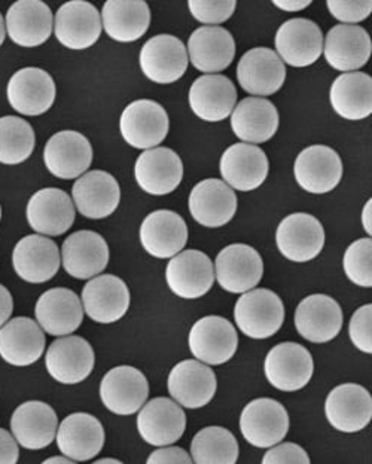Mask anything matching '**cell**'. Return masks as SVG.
Segmentation results:
<instances>
[{
	"mask_svg": "<svg viewBox=\"0 0 372 464\" xmlns=\"http://www.w3.org/2000/svg\"><path fill=\"white\" fill-rule=\"evenodd\" d=\"M231 129L244 143H265L278 131V109L269 100L246 97L232 111Z\"/></svg>",
	"mask_w": 372,
	"mask_h": 464,
	"instance_id": "cell-39",
	"label": "cell"
},
{
	"mask_svg": "<svg viewBox=\"0 0 372 464\" xmlns=\"http://www.w3.org/2000/svg\"><path fill=\"white\" fill-rule=\"evenodd\" d=\"M93 464H124L122 461L116 460V459H102V460L94 461Z\"/></svg>",
	"mask_w": 372,
	"mask_h": 464,
	"instance_id": "cell-56",
	"label": "cell"
},
{
	"mask_svg": "<svg viewBox=\"0 0 372 464\" xmlns=\"http://www.w3.org/2000/svg\"><path fill=\"white\" fill-rule=\"evenodd\" d=\"M14 301L13 295L4 285H0V328L8 322L13 314Z\"/></svg>",
	"mask_w": 372,
	"mask_h": 464,
	"instance_id": "cell-51",
	"label": "cell"
},
{
	"mask_svg": "<svg viewBox=\"0 0 372 464\" xmlns=\"http://www.w3.org/2000/svg\"><path fill=\"white\" fill-rule=\"evenodd\" d=\"M328 421L337 430L355 433L371 423L372 399L368 390L359 384H341L328 394L325 402Z\"/></svg>",
	"mask_w": 372,
	"mask_h": 464,
	"instance_id": "cell-22",
	"label": "cell"
},
{
	"mask_svg": "<svg viewBox=\"0 0 372 464\" xmlns=\"http://www.w3.org/2000/svg\"><path fill=\"white\" fill-rule=\"evenodd\" d=\"M102 27L116 42H134L148 32L151 11L143 0H108L102 9Z\"/></svg>",
	"mask_w": 372,
	"mask_h": 464,
	"instance_id": "cell-40",
	"label": "cell"
},
{
	"mask_svg": "<svg viewBox=\"0 0 372 464\" xmlns=\"http://www.w3.org/2000/svg\"><path fill=\"white\" fill-rule=\"evenodd\" d=\"M74 216L73 201L58 188H44L27 204L30 228L44 237L63 236L73 225Z\"/></svg>",
	"mask_w": 372,
	"mask_h": 464,
	"instance_id": "cell-29",
	"label": "cell"
},
{
	"mask_svg": "<svg viewBox=\"0 0 372 464\" xmlns=\"http://www.w3.org/2000/svg\"><path fill=\"white\" fill-rule=\"evenodd\" d=\"M42 464H76L74 461L69 460L66 457H51L48 460L44 461Z\"/></svg>",
	"mask_w": 372,
	"mask_h": 464,
	"instance_id": "cell-54",
	"label": "cell"
},
{
	"mask_svg": "<svg viewBox=\"0 0 372 464\" xmlns=\"http://www.w3.org/2000/svg\"><path fill=\"white\" fill-rule=\"evenodd\" d=\"M83 308L97 324H115L130 308V290L124 280L103 274L93 278L83 290Z\"/></svg>",
	"mask_w": 372,
	"mask_h": 464,
	"instance_id": "cell-21",
	"label": "cell"
},
{
	"mask_svg": "<svg viewBox=\"0 0 372 464\" xmlns=\"http://www.w3.org/2000/svg\"><path fill=\"white\" fill-rule=\"evenodd\" d=\"M220 176L237 191H255L269 176V158L259 146L236 143L220 157Z\"/></svg>",
	"mask_w": 372,
	"mask_h": 464,
	"instance_id": "cell-23",
	"label": "cell"
},
{
	"mask_svg": "<svg viewBox=\"0 0 372 464\" xmlns=\"http://www.w3.org/2000/svg\"><path fill=\"white\" fill-rule=\"evenodd\" d=\"M273 5L281 11H286V13H298V11H302L307 6H310L311 0H286V2L274 0Z\"/></svg>",
	"mask_w": 372,
	"mask_h": 464,
	"instance_id": "cell-52",
	"label": "cell"
},
{
	"mask_svg": "<svg viewBox=\"0 0 372 464\" xmlns=\"http://www.w3.org/2000/svg\"><path fill=\"white\" fill-rule=\"evenodd\" d=\"M190 212L206 228H220L236 216V192L220 179H206L191 191Z\"/></svg>",
	"mask_w": 372,
	"mask_h": 464,
	"instance_id": "cell-30",
	"label": "cell"
},
{
	"mask_svg": "<svg viewBox=\"0 0 372 464\" xmlns=\"http://www.w3.org/2000/svg\"><path fill=\"white\" fill-rule=\"evenodd\" d=\"M182 216L171 210L149 213L141 227V243L151 256L169 259L182 252L188 241Z\"/></svg>",
	"mask_w": 372,
	"mask_h": 464,
	"instance_id": "cell-34",
	"label": "cell"
},
{
	"mask_svg": "<svg viewBox=\"0 0 372 464\" xmlns=\"http://www.w3.org/2000/svg\"><path fill=\"white\" fill-rule=\"evenodd\" d=\"M166 280L170 290L179 298L199 299L213 286L215 268L206 253L183 250L169 262Z\"/></svg>",
	"mask_w": 372,
	"mask_h": 464,
	"instance_id": "cell-12",
	"label": "cell"
},
{
	"mask_svg": "<svg viewBox=\"0 0 372 464\" xmlns=\"http://www.w3.org/2000/svg\"><path fill=\"white\" fill-rule=\"evenodd\" d=\"M190 62L197 71L215 75L231 66L236 57V41L220 25H203L191 34L188 41Z\"/></svg>",
	"mask_w": 372,
	"mask_h": 464,
	"instance_id": "cell-33",
	"label": "cell"
},
{
	"mask_svg": "<svg viewBox=\"0 0 372 464\" xmlns=\"http://www.w3.org/2000/svg\"><path fill=\"white\" fill-rule=\"evenodd\" d=\"M216 375L213 369L199 361H183L171 369L169 393L178 405L197 410L211 402L215 396Z\"/></svg>",
	"mask_w": 372,
	"mask_h": 464,
	"instance_id": "cell-25",
	"label": "cell"
},
{
	"mask_svg": "<svg viewBox=\"0 0 372 464\" xmlns=\"http://www.w3.org/2000/svg\"><path fill=\"white\" fill-rule=\"evenodd\" d=\"M139 63L146 78L152 82L167 85L185 75L190 60L181 39L173 34H157L142 48Z\"/></svg>",
	"mask_w": 372,
	"mask_h": 464,
	"instance_id": "cell-7",
	"label": "cell"
},
{
	"mask_svg": "<svg viewBox=\"0 0 372 464\" xmlns=\"http://www.w3.org/2000/svg\"><path fill=\"white\" fill-rule=\"evenodd\" d=\"M60 250L51 238L27 236L18 241L13 253V266L24 282L41 285L50 282L60 270Z\"/></svg>",
	"mask_w": 372,
	"mask_h": 464,
	"instance_id": "cell-31",
	"label": "cell"
},
{
	"mask_svg": "<svg viewBox=\"0 0 372 464\" xmlns=\"http://www.w3.org/2000/svg\"><path fill=\"white\" fill-rule=\"evenodd\" d=\"M327 5L332 17L348 25H356L368 18L372 11L371 0H328Z\"/></svg>",
	"mask_w": 372,
	"mask_h": 464,
	"instance_id": "cell-46",
	"label": "cell"
},
{
	"mask_svg": "<svg viewBox=\"0 0 372 464\" xmlns=\"http://www.w3.org/2000/svg\"><path fill=\"white\" fill-rule=\"evenodd\" d=\"M45 334L29 317H15L0 328V357L9 365H34L45 352Z\"/></svg>",
	"mask_w": 372,
	"mask_h": 464,
	"instance_id": "cell-36",
	"label": "cell"
},
{
	"mask_svg": "<svg viewBox=\"0 0 372 464\" xmlns=\"http://www.w3.org/2000/svg\"><path fill=\"white\" fill-rule=\"evenodd\" d=\"M188 344L197 361L211 366L223 365L236 354L239 335L231 322L220 315H207L195 322Z\"/></svg>",
	"mask_w": 372,
	"mask_h": 464,
	"instance_id": "cell-5",
	"label": "cell"
},
{
	"mask_svg": "<svg viewBox=\"0 0 372 464\" xmlns=\"http://www.w3.org/2000/svg\"><path fill=\"white\" fill-rule=\"evenodd\" d=\"M332 108L341 118L360 121L372 112V79L362 72L343 73L335 79L329 92Z\"/></svg>",
	"mask_w": 372,
	"mask_h": 464,
	"instance_id": "cell-41",
	"label": "cell"
},
{
	"mask_svg": "<svg viewBox=\"0 0 372 464\" xmlns=\"http://www.w3.org/2000/svg\"><path fill=\"white\" fill-rule=\"evenodd\" d=\"M121 134L136 150H153L169 134V115L153 100H136L124 109L120 121Z\"/></svg>",
	"mask_w": 372,
	"mask_h": 464,
	"instance_id": "cell-4",
	"label": "cell"
},
{
	"mask_svg": "<svg viewBox=\"0 0 372 464\" xmlns=\"http://www.w3.org/2000/svg\"><path fill=\"white\" fill-rule=\"evenodd\" d=\"M94 350L81 336L58 338L50 345L45 356L48 372L62 384H78L87 380L94 369Z\"/></svg>",
	"mask_w": 372,
	"mask_h": 464,
	"instance_id": "cell-16",
	"label": "cell"
},
{
	"mask_svg": "<svg viewBox=\"0 0 372 464\" xmlns=\"http://www.w3.org/2000/svg\"><path fill=\"white\" fill-rule=\"evenodd\" d=\"M72 197L81 215L88 219H104L120 206V183L108 171H88L74 182Z\"/></svg>",
	"mask_w": 372,
	"mask_h": 464,
	"instance_id": "cell-24",
	"label": "cell"
},
{
	"mask_svg": "<svg viewBox=\"0 0 372 464\" xmlns=\"http://www.w3.org/2000/svg\"><path fill=\"white\" fill-rule=\"evenodd\" d=\"M265 377L281 392H298L310 382L315 362L310 352L297 343H281L265 357Z\"/></svg>",
	"mask_w": 372,
	"mask_h": 464,
	"instance_id": "cell-3",
	"label": "cell"
},
{
	"mask_svg": "<svg viewBox=\"0 0 372 464\" xmlns=\"http://www.w3.org/2000/svg\"><path fill=\"white\" fill-rule=\"evenodd\" d=\"M281 255L292 262H310L325 246V229L315 216L294 213L286 216L276 232Z\"/></svg>",
	"mask_w": 372,
	"mask_h": 464,
	"instance_id": "cell-11",
	"label": "cell"
},
{
	"mask_svg": "<svg viewBox=\"0 0 372 464\" xmlns=\"http://www.w3.org/2000/svg\"><path fill=\"white\" fill-rule=\"evenodd\" d=\"M58 417L48 403L30 401L14 411L11 430L14 440L25 450H44L55 440Z\"/></svg>",
	"mask_w": 372,
	"mask_h": 464,
	"instance_id": "cell-37",
	"label": "cell"
},
{
	"mask_svg": "<svg viewBox=\"0 0 372 464\" xmlns=\"http://www.w3.org/2000/svg\"><path fill=\"white\" fill-rule=\"evenodd\" d=\"M146 464H194L183 448L162 447L148 457Z\"/></svg>",
	"mask_w": 372,
	"mask_h": 464,
	"instance_id": "cell-49",
	"label": "cell"
},
{
	"mask_svg": "<svg viewBox=\"0 0 372 464\" xmlns=\"http://www.w3.org/2000/svg\"><path fill=\"white\" fill-rule=\"evenodd\" d=\"M188 8L195 20L203 23V24H220L232 17L236 13V0H190Z\"/></svg>",
	"mask_w": 372,
	"mask_h": 464,
	"instance_id": "cell-45",
	"label": "cell"
},
{
	"mask_svg": "<svg viewBox=\"0 0 372 464\" xmlns=\"http://www.w3.org/2000/svg\"><path fill=\"white\" fill-rule=\"evenodd\" d=\"M18 451L17 440L5 429H0V464H17Z\"/></svg>",
	"mask_w": 372,
	"mask_h": 464,
	"instance_id": "cell-50",
	"label": "cell"
},
{
	"mask_svg": "<svg viewBox=\"0 0 372 464\" xmlns=\"http://www.w3.org/2000/svg\"><path fill=\"white\" fill-rule=\"evenodd\" d=\"M215 276L223 290L230 294H246L262 280L264 262L252 246L230 245L216 256Z\"/></svg>",
	"mask_w": 372,
	"mask_h": 464,
	"instance_id": "cell-6",
	"label": "cell"
},
{
	"mask_svg": "<svg viewBox=\"0 0 372 464\" xmlns=\"http://www.w3.org/2000/svg\"><path fill=\"white\" fill-rule=\"evenodd\" d=\"M54 17L41 0H18L8 9L5 29L11 41L23 48H36L50 39Z\"/></svg>",
	"mask_w": 372,
	"mask_h": 464,
	"instance_id": "cell-20",
	"label": "cell"
},
{
	"mask_svg": "<svg viewBox=\"0 0 372 464\" xmlns=\"http://www.w3.org/2000/svg\"><path fill=\"white\" fill-rule=\"evenodd\" d=\"M34 314L42 331L53 336H66L83 324V308L73 290L55 287L37 299Z\"/></svg>",
	"mask_w": 372,
	"mask_h": 464,
	"instance_id": "cell-28",
	"label": "cell"
},
{
	"mask_svg": "<svg viewBox=\"0 0 372 464\" xmlns=\"http://www.w3.org/2000/svg\"><path fill=\"white\" fill-rule=\"evenodd\" d=\"M0 219H2V208H0Z\"/></svg>",
	"mask_w": 372,
	"mask_h": 464,
	"instance_id": "cell-57",
	"label": "cell"
},
{
	"mask_svg": "<svg viewBox=\"0 0 372 464\" xmlns=\"http://www.w3.org/2000/svg\"><path fill=\"white\" fill-rule=\"evenodd\" d=\"M371 210H372V201L368 199L367 204H365L364 213H362V224H364L365 231L368 232V236H371Z\"/></svg>",
	"mask_w": 372,
	"mask_h": 464,
	"instance_id": "cell-53",
	"label": "cell"
},
{
	"mask_svg": "<svg viewBox=\"0 0 372 464\" xmlns=\"http://www.w3.org/2000/svg\"><path fill=\"white\" fill-rule=\"evenodd\" d=\"M239 442L231 431L223 427H204L191 444V460L194 464H236Z\"/></svg>",
	"mask_w": 372,
	"mask_h": 464,
	"instance_id": "cell-42",
	"label": "cell"
},
{
	"mask_svg": "<svg viewBox=\"0 0 372 464\" xmlns=\"http://www.w3.org/2000/svg\"><path fill=\"white\" fill-rule=\"evenodd\" d=\"M294 174L304 191L327 194L341 182L343 161L329 146H308L295 160Z\"/></svg>",
	"mask_w": 372,
	"mask_h": 464,
	"instance_id": "cell-14",
	"label": "cell"
},
{
	"mask_svg": "<svg viewBox=\"0 0 372 464\" xmlns=\"http://www.w3.org/2000/svg\"><path fill=\"white\" fill-rule=\"evenodd\" d=\"M148 396V380L132 366L111 369L100 384L102 402L116 415L136 414L145 405Z\"/></svg>",
	"mask_w": 372,
	"mask_h": 464,
	"instance_id": "cell-17",
	"label": "cell"
},
{
	"mask_svg": "<svg viewBox=\"0 0 372 464\" xmlns=\"http://www.w3.org/2000/svg\"><path fill=\"white\" fill-rule=\"evenodd\" d=\"M237 78L249 94L271 96L285 83V63L281 62L276 51L258 46L244 53L237 66Z\"/></svg>",
	"mask_w": 372,
	"mask_h": 464,
	"instance_id": "cell-19",
	"label": "cell"
},
{
	"mask_svg": "<svg viewBox=\"0 0 372 464\" xmlns=\"http://www.w3.org/2000/svg\"><path fill=\"white\" fill-rule=\"evenodd\" d=\"M262 464H311L304 448L292 442L274 445L265 452Z\"/></svg>",
	"mask_w": 372,
	"mask_h": 464,
	"instance_id": "cell-48",
	"label": "cell"
},
{
	"mask_svg": "<svg viewBox=\"0 0 372 464\" xmlns=\"http://www.w3.org/2000/svg\"><path fill=\"white\" fill-rule=\"evenodd\" d=\"M34 127L18 116L0 118V164L18 166L34 154Z\"/></svg>",
	"mask_w": 372,
	"mask_h": 464,
	"instance_id": "cell-43",
	"label": "cell"
},
{
	"mask_svg": "<svg viewBox=\"0 0 372 464\" xmlns=\"http://www.w3.org/2000/svg\"><path fill=\"white\" fill-rule=\"evenodd\" d=\"M372 44L368 32L360 25L338 24L328 32L323 53L335 71H357L371 57Z\"/></svg>",
	"mask_w": 372,
	"mask_h": 464,
	"instance_id": "cell-35",
	"label": "cell"
},
{
	"mask_svg": "<svg viewBox=\"0 0 372 464\" xmlns=\"http://www.w3.org/2000/svg\"><path fill=\"white\" fill-rule=\"evenodd\" d=\"M44 161L55 178L63 180L81 178L92 166V143L87 137L73 130L58 131L46 141Z\"/></svg>",
	"mask_w": 372,
	"mask_h": 464,
	"instance_id": "cell-9",
	"label": "cell"
},
{
	"mask_svg": "<svg viewBox=\"0 0 372 464\" xmlns=\"http://www.w3.org/2000/svg\"><path fill=\"white\" fill-rule=\"evenodd\" d=\"M5 38H6V29H5L4 17H2V14H0V46L4 44Z\"/></svg>",
	"mask_w": 372,
	"mask_h": 464,
	"instance_id": "cell-55",
	"label": "cell"
},
{
	"mask_svg": "<svg viewBox=\"0 0 372 464\" xmlns=\"http://www.w3.org/2000/svg\"><path fill=\"white\" fill-rule=\"evenodd\" d=\"M54 79L39 67H24L9 79L6 96L14 111L21 115L39 116L48 112L54 104Z\"/></svg>",
	"mask_w": 372,
	"mask_h": 464,
	"instance_id": "cell-10",
	"label": "cell"
},
{
	"mask_svg": "<svg viewBox=\"0 0 372 464\" xmlns=\"http://www.w3.org/2000/svg\"><path fill=\"white\" fill-rule=\"evenodd\" d=\"M57 445L72 461H88L103 450L104 429L94 415L76 412L63 420L57 430Z\"/></svg>",
	"mask_w": 372,
	"mask_h": 464,
	"instance_id": "cell-27",
	"label": "cell"
},
{
	"mask_svg": "<svg viewBox=\"0 0 372 464\" xmlns=\"http://www.w3.org/2000/svg\"><path fill=\"white\" fill-rule=\"evenodd\" d=\"M371 326H372V305H364L359 310L355 311L350 320V340L360 352L372 353V340H371Z\"/></svg>",
	"mask_w": 372,
	"mask_h": 464,
	"instance_id": "cell-47",
	"label": "cell"
},
{
	"mask_svg": "<svg viewBox=\"0 0 372 464\" xmlns=\"http://www.w3.org/2000/svg\"><path fill=\"white\" fill-rule=\"evenodd\" d=\"M344 314L339 304L328 295H310L295 311V328L304 340L325 344L338 336Z\"/></svg>",
	"mask_w": 372,
	"mask_h": 464,
	"instance_id": "cell-8",
	"label": "cell"
},
{
	"mask_svg": "<svg viewBox=\"0 0 372 464\" xmlns=\"http://www.w3.org/2000/svg\"><path fill=\"white\" fill-rule=\"evenodd\" d=\"M276 50L281 62L292 67L315 64L323 53L322 30L315 21L294 18L279 27Z\"/></svg>",
	"mask_w": 372,
	"mask_h": 464,
	"instance_id": "cell-18",
	"label": "cell"
},
{
	"mask_svg": "<svg viewBox=\"0 0 372 464\" xmlns=\"http://www.w3.org/2000/svg\"><path fill=\"white\" fill-rule=\"evenodd\" d=\"M234 319L244 335L253 340H265L280 331L285 322V305L271 290H249L237 301Z\"/></svg>",
	"mask_w": 372,
	"mask_h": 464,
	"instance_id": "cell-1",
	"label": "cell"
},
{
	"mask_svg": "<svg viewBox=\"0 0 372 464\" xmlns=\"http://www.w3.org/2000/svg\"><path fill=\"white\" fill-rule=\"evenodd\" d=\"M186 415L182 406L169 398H155L142 406L137 430L146 444L170 447L185 433Z\"/></svg>",
	"mask_w": 372,
	"mask_h": 464,
	"instance_id": "cell-13",
	"label": "cell"
},
{
	"mask_svg": "<svg viewBox=\"0 0 372 464\" xmlns=\"http://www.w3.org/2000/svg\"><path fill=\"white\" fill-rule=\"evenodd\" d=\"M244 440L257 448L280 444L289 430V415L285 406L269 398L255 399L244 406L240 417Z\"/></svg>",
	"mask_w": 372,
	"mask_h": 464,
	"instance_id": "cell-2",
	"label": "cell"
},
{
	"mask_svg": "<svg viewBox=\"0 0 372 464\" xmlns=\"http://www.w3.org/2000/svg\"><path fill=\"white\" fill-rule=\"evenodd\" d=\"M109 246L94 231L73 232L62 247V264L72 277L88 280L103 273L108 266Z\"/></svg>",
	"mask_w": 372,
	"mask_h": 464,
	"instance_id": "cell-26",
	"label": "cell"
},
{
	"mask_svg": "<svg viewBox=\"0 0 372 464\" xmlns=\"http://www.w3.org/2000/svg\"><path fill=\"white\" fill-rule=\"evenodd\" d=\"M372 241L360 238L348 246L344 253L343 266L350 282L356 286H372Z\"/></svg>",
	"mask_w": 372,
	"mask_h": 464,
	"instance_id": "cell-44",
	"label": "cell"
},
{
	"mask_svg": "<svg viewBox=\"0 0 372 464\" xmlns=\"http://www.w3.org/2000/svg\"><path fill=\"white\" fill-rule=\"evenodd\" d=\"M102 18L94 5L72 0L60 6L54 18L55 38L69 50H87L99 41Z\"/></svg>",
	"mask_w": 372,
	"mask_h": 464,
	"instance_id": "cell-15",
	"label": "cell"
},
{
	"mask_svg": "<svg viewBox=\"0 0 372 464\" xmlns=\"http://www.w3.org/2000/svg\"><path fill=\"white\" fill-rule=\"evenodd\" d=\"M134 176L146 194H171L182 182V160L170 148L145 150L137 158Z\"/></svg>",
	"mask_w": 372,
	"mask_h": 464,
	"instance_id": "cell-32",
	"label": "cell"
},
{
	"mask_svg": "<svg viewBox=\"0 0 372 464\" xmlns=\"http://www.w3.org/2000/svg\"><path fill=\"white\" fill-rule=\"evenodd\" d=\"M236 85L227 76H200L191 85V109L200 120L207 122L227 120L236 108Z\"/></svg>",
	"mask_w": 372,
	"mask_h": 464,
	"instance_id": "cell-38",
	"label": "cell"
}]
</instances>
